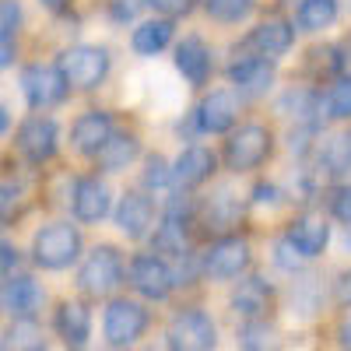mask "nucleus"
<instances>
[{
    "instance_id": "obj_1",
    "label": "nucleus",
    "mask_w": 351,
    "mask_h": 351,
    "mask_svg": "<svg viewBox=\"0 0 351 351\" xmlns=\"http://www.w3.org/2000/svg\"><path fill=\"white\" fill-rule=\"evenodd\" d=\"M77 253H81V236H77V228L67 225V221H53V225L39 228L36 239H32V256L46 271L71 267V263L77 260Z\"/></svg>"
},
{
    "instance_id": "obj_2",
    "label": "nucleus",
    "mask_w": 351,
    "mask_h": 351,
    "mask_svg": "<svg viewBox=\"0 0 351 351\" xmlns=\"http://www.w3.org/2000/svg\"><path fill=\"white\" fill-rule=\"evenodd\" d=\"M165 341H169V351H215L218 327L204 309H183L169 319Z\"/></svg>"
},
{
    "instance_id": "obj_3",
    "label": "nucleus",
    "mask_w": 351,
    "mask_h": 351,
    "mask_svg": "<svg viewBox=\"0 0 351 351\" xmlns=\"http://www.w3.org/2000/svg\"><path fill=\"white\" fill-rule=\"evenodd\" d=\"M148 309L134 299H112L106 306V316H102V334L112 348H127L134 341H141V334L148 330Z\"/></svg>"
},
{
    "instance_id": "obj_4",
    "label": "nucleus",
    "mask_w": 351,
    "mask_h": 351,
    "mask_svg": "<svg viewBox=\"0 0 351 351\" xmlns=\"http://www.w3.org/2000/svg\"><path fill=\"white\" fill-rule=\"evenodd\" d=\"M77 285L88 295H109L123 285V260L112 246H99L88 253V260L81 263L77 271Z\"/></svg>"
},
{
    "instance_id": "obj_5",
    "label": "nucleus",
    "mask_w": 351,
    "mask_h": 351,
    "mask_svg": "<svg viewBox=\"0 0 351 351\" xmlns=\"http://www.w3.org/2000/svg\"><path fill=\"white\" fill-rule=\"evenodd\" d=\"M267 152H271V130L260 127V123H246L228 137L225 162H228V169L246 172V169H256L263 158H267Z\"/></svg>"
},
{
    "instance_id": "obj_6",
    "label": "nucleus",
    "mask_w": 351,
    "mask_h": 351,
    "mask_svg": "<svg viewBox=\"0 0 351 351\" xmlns=\"http://www.w3.org/2000/svg\"><path fill=\"white\" fill-rule=\"evenodd\" d=\"M60 71L74 88H95L109 74V53L102 46H74L60 56Z\"/></svg>"
},
{
    "instance_id": "obj_7",
    "label": "nucleus",
    "mask_w": 351,
    "mask_h": 351,
    "mask_svg": "<svg viewBox=\"0 0 351 351\" xmlns=\"http://www.w3.org/2000/svg\"><path fill=\"white\" fill-rule=\"evenodd\" d=\"M130 285H134L137 295L152 299V302H162V299H169V291L176 285V274L162 256L141 253V256L130 260Z\"/></svg>"
},
{
    "instance_id": "obj_8",
    "label": "nucleus",
    "mask_w": 351,
    "mask_h": 351,
    "mask_svg": "<svg viewBox=\"0 0 351 351\" xmlns=\"http://www.w3.org/2000/svg\"><path fill=\"white\" fill-rule=\"evenodd\" d=\"M21 92L28 99V106L32 109H49L56 102H64L67 95V77L64 71H56V67H28L21 74Z\"/></svg>"
},
{
    "instance_id": "obj_9",
    "label": "nucleus",
    "mask_w": 351,
    "mask_h": 351,
    "mask_svg": "<svg viewBox=\"0 0 351 351\" xmlns=\"http://www.w3.org/2000/svg\"><path fill=\"white\" fill-rule=\"evenodd\" d=\"M250 267V246L236 236L218 239L208 253H204V274L215 278V281H232L239 278Z\"/></svg>"
},
{
    "instance_id": "obj_10",
    "label": "nucleus",
    "mask_w": 351,
    "mask_h": 351,
    "mask_svg": "<svg viewBox=\"0 0 351 351\" xmlns=\"http://www.w3.org/2000/svg\"><path fill=\"white\" fill-rule=\"evenodd\" d=\"M18 148H21V155L28 162L43 165L56 152V123L46 120V116H32V120H25L21 130H18Z\"/></svg>"
},
{
    "instance_id": "obj_11",
    "label": "nucleus",
    "mask_w": 351,
    "mask_h": 351,
    "mask_svg": "<svg viewBox=\"0 0 351 351\" xmlns=\"http://www.w3.org/2000/svg\"><path fill=\"white\" fill-rule=\"evenodd\" d=\"M285 239L295 246L306 260H313V256L324 253V246H327V239H330V228H327L324 218L302 215V218H295V221L288 225V236H285Z\"/></svg>"
},
{
    "instance_id": "obj_12",
    "label": "nucleus",
    "mask_w": 351,
    "mask_h": 351,
    "mask_svg": "<svg viewBox=\"0 0 351 351\" xmlns=\"http://www.w3.org/2000/svg\"><path fill=\"white\" fill-rule=\"evenodd\" d=\"M43 306V288L32 281V278H8L4 281V309H8V316H14V319H32L36 316V309Z\"/></svg>"
},
{
    "instance_id": "obj_13",
    "label": "nucleus",
    "mask_w": 351,
    "mask_h": 351,
    "mask_svg": "<svg viewBox=\"0 0 351 351\" xmlns=\"http://www.w3.org/2000/svg\"><path fill=\"white\" fill-rule=\"evenodd\" d=\"M271 309V285L263 278H246L232 291V313L243 319H263Z\"/></svg>"
},
{
    "instance_id": "obj_14",
    "label": "nucleus",
    "mask_w": 351,
    "mask_h": 351,
    "mask_svg": "<svg viewBox=\"0 0 351 351\" xmlns=\"http://www.w3.org/2000/svg\"><path fill=\"white\" fill-rule=\"evenodd\" d=\"M112 137V120L109 112L95 109V112H84L81 120L74 123V148L84 155H99Z\"/></svg>"
},
{
    "instance_id": "obj_15",
    "label": "nucleus",
    "mask_w": 351,
    "mask_h": 351,
    "mask_svg": "<svg viewBox=\"0 0 351 351\" xmlns=\"http://www.w3.org/2000/svg\"><path fill=\"white\" fill-rule=\"evenodd\" d=\"M152 221H155V208H152V200L141 197V193H127L120 200V208H116V225H120V232L127 239H141L144 232L152 228Z\"/></svg>"
},
{
    "instance_id": "obj_16",
    "label": "nucleus",
    "mask_w": 351,
    "mask_h": 351,
    "mask_svg": "<svg viewBox=\"0 0 351 351\" xmlns=\"http://www.w3.org/2000/svg\"><path fill=\"white\" fill-rule=\"evenodd\" d=\"M56 334L67 341V348H84L92 334V313L84 302H64L56 309Z\"/></svg>"
},
{
    "instance_id": "obj_17",
    "label": "nucleus",
    "mask_w": 351,
    "mask_h": 351,
    "mask_svg": "<svg viewBox=\"0 0 351 351\" xmlns=\"http://www.w3.org/2000/svg\"><path fill=\"white\" fill-rule=\"evenodd\" d=\"M236 112H239L236 99H232L228 92H211L197 106V123L208 134H221V130H228L232 123H236Z\"/></svg>"
},
{
    "instance_id": "obj_18",
    "label": "nucleus",
    "mask_w": 351,
    "mask_h": 351,
    "mask_svg": "<svg viewBox=\"0 0 351 351\" xmlns=\"http://www.w3.org/2000/svg\"><path fill=\"white\" fill-rule=\"evenodd\" d=\"M74 215L77 221H102L109 215V190L99 180H81L74 186Z\"/></svg>"
},
{
    "instance_id": "obj_19",
    "label": "nucleus",
    "mask_w": 351,
    "mask_h": 351,
    "mask_svg": "<svg viewBox=\"0 0 351 351\" xmlns=\"http://www.w3.org/2000/svg\"><path fill=\"white\" fill-rule=\"evenodd\" d=\"M211 172H215V155L208 148H186L176 158L172 180L180 186H200L204 180H211Z\"/></svg>"
},
{
    "instance_id": "obj_20",
    "label": "nucleus",
    "mask_w": 351,
    "mask_h": 351,
    "mask_svg": "<svg viewBox=\"0 0 351 351\" xmlns=\"http://www.w3.org/2000/svg\"><path fill=\"white\" fill-rule=\"evenodd\" d=\"M176 67L180 74L190 81V84H204L211 74V56H208V46L200 39H183L176 46Z\"/></svg>"
},
{
    "instance_id": "obj_21",
    "label": "nucleus",
    "mask_w": 351,
    "mask_h": 351,
    "mask_svg": "<svg viewBox=\"0 0 351 351\" xmlns=\"http://www.w3.org/2000/svg\"><path fill=\"white\" fill-rule=\"evenodd\" d=\"M291 39H295L291 25H288V21H278V18L256 25V28H253V36H250V43L260 49V56H281V53H288Z\"/></svg>"
},
{
    "instance_id": "obj_22",
    "label": "nucleus",
    "mask_w": 351,
    "mask_h": 351,
    "mask_svg": "<svg viewBox=\"0 0 351 351\" xmlns=\"http://www.w3.org/2000/svg\"><path fill=\"white\" fill-rule=\"evenodd\" d=\"M228 77L236 81L239 88H246V92H260V88L271 84L274 67H271V60H263V56H246V60L228 67Z\"/></svg>"
},
{
    "instance_id": "obj_23",
    "label": "nucleus",
    "mask_w": 351,
    "mask_h": 351,
    "mask_svg": "<svg viewBox=\"0 0 351 351\" xmlns=\"http://www.w3.org/2000/svg\"><path fill=\"white\" fill-rule=\"evenodd\" d=\"M172 39V21L158 18V21H144L134 28V49L141 56H155L158 49H165Z\"/></svg>"
},
{
    "instance_id": "obj_24",
    "label": "nucleus",
    "mask_w": 351,
    "mask_h": 351,
    "mask_svg": "<svg viewBox=\"0 0 351 351\" xmlns=\"http://www.w3.org/2000/svg\"><path fill=\"white\" fill-rule=\"evenodd\" d=\"M134 158H137V137H130V134H112L109 144L99 152V165L109 169V172L127 169Z\"/></svg>"
},
{
    "instance_id": "obj_25",
    "label": "nucleus",
    "mask_w": 351,
    "mask_h": 351,
    "mask_svg": "<svg viewBox=\"0 0 351 351\" xmlns=\"http://www.w3.org/2000/svg\"><path fill=\"white\" fill-rule=\"evenodd\" d=\"M278 330L263 319H246V327L239 330V351H278Z\"/></svg>"
},
{
    "instance_id": "obj_26",
    "label": "nucleus",
    "mask_w": 351,
    "mask_h": 351,
    "mask_svg": "<svg viewBox=\"0 0 351 351\" xmlns=\"http://www.w3.org/2000/svg\"><path fill=\"white\" fill-rule=\"evenodd\" d=\"M337 18V0H302L299 4V25L306 32H319Z\"/></svg>"
},
{
    "instance_id": "obj_27",
    "label": "nucleus",
    "mask_w": 351,
    "mask_h": 351,
    "mask_svg": "<svg viewBox=\"0 0 351 351\" xmlns=\"http://www.w3.org/2000/svg\"><path fill=\"white\" fill-rule=\"evenodd\" d=\"M324 169L334 172V176L351 169V144H348V137H334V141L324 144Z\"/></svg>"
},
{
    "instance_id": "obj_28",
    "label": "nucleus",
    "mask_w": 351,
    "mask_h": 351,
    "mask_svg": "<svg viewBox=\"0 0 351 351\" xmlns=\"http://www.w3.org/2000/svg\"><path fill=\"white\" fill-rule=\"evenodd\" d=\"M327 116H334V120H348L351 116V77H341L327 92Z\"/></svg>"
},
{
    "instance_id": "obj_29",
    "label": "nucleus",
    "mask_w": 351,
    "mask_h": 351,
    "mask_svg": "<svg viewBox=\"0 0 351 351\" xmlns=\"http://www.w3.org/2000/svg\"><path fill=\"white\" fill-rule=\"evenodd\" d=\"M204 8H208V14L218 18V21H239V18L250 14L253 0H204Z\"/></svg>"
},
{
    "instance_id": "obj_30",
    "label": "nucleus",
    "mask_w": 351,
    "mask_h": 351,
    "mask_svg": "<svg viewBox=\"0 0 351 351\" xmlns=\"http://www.w3.org/2000/svg\"><path fill=\"white\" fill-rule=\"evenodd\" d=\"M169 180H172V172L165 169V162L155 155V158H148V169H144V186H152V190H165L169 186Z\"/></svg>"
},
{
    "instance_id": "obj_31",
    "label": "nucleus",
    "mask_w": 351,
    "mask_h": 351,
    "mask_svg": "<svg viewBox=\"0 0 351 351\" xmlns=\"http://www.w3.org/2000/svg\"><path fill=\"white\" fill-rule=\"evenodd\" d=\"M330 211H334L337 221L351 225V186H337V190H334V197H330Z\"/></svg>"
},
{
    "instance_id": "obj_32",
    "label": "nucleus",
    "mask_w": 351,
    "mask_h": 351,
    "mask_svg": "<svg viewBox=\"0 0 351 351\" xmlns=\"http://www.w3.org/2000/svg\"><path fill=\"white\" fill-rule=\"evenodd\" d=\"M148 4L165 18H180V14H190L197 8V0H148Z\"/></svg>"
},
{
    "instance_id": "obj_33",
    "label": "nucleus",
    "mask_w": 351,
    "mask_h": 351,
    "mask_svg": "<svg viewBox=\"0 0 351 351\" xmlns=\"http://www.w3.org/2000/svg\"><path fill=\"white\" fill-rule=\"evenodd\" d=\"M299 260H306L295 246H291L288 239H281L278 246H274V263H278V267H285V271H295L299 267Z\"/></svg>"
},
{
    "instance_id": "obj_34",
    "label": "nucleus",
    "mask_w": 351,
    "mask_h": 351,
    "mask_svg": "<svg viewBox=\"0 0 351 351\" xmlns=\"http://www.w3.org/2000/svg\"><path fill=\"white\" fill-rule=\"evenodd\" d=\"M208 211H211V221H218V225H232V221L239 218V208H228V193L215 197Z\"/></svg>"
},
{
    "instance_id": "obj_35",
    "label": "nucleus",
    "mask_w": 351,
    "mask_h": 351,
    "mask_svg": "<svg viewBox=\"0 0 351 351\" xmlns=\"http://www.w3.org/2000/svg\"><path fill=\"white\" fill-rule=\"evenodd\" d=\"M18 18H21L18 4H14V0H4V8H0V21H4V36H14Z\"/></svg>"
},
{
    "instance_id": "obj_36",
    "label": "nucleus",
    "mask_w": 351,
    "mask_h": 351,
    "mask_svg": "<svg viewBox=\"0 0 351 351\" xmlns=\"http://www.w3.org/2000/svg\"><path fill=\"white\" fill-rule=\"evenodd\" d=\"M334 299H337L344 309H351V271H344V274L337 278V285H334Z\"/></svg>"
},
{
    "instance_id": "obj_37",
    "label": "nucleus",
    "mask_w": 351,
    "mask_h": 351,
    "mask_svg": "<svg viewBox=\"0 0 351 351\" xmlns=\"http://www.w3.org/2000/svg\"><path fill=\"white\" fill-rule=\"evenodd\" d=\"M0 253H4V278H11V271L18 267V250L11 243H4V246H0Z\"/></svg>"
},
{
    "instance_id": "obj_38",
    "label": "nucleus",
    "mask_w": 351,
    "mask_h": 351,
    "mask_svg": "<svg viewBox=\"0 0 351 351\" xmlns=\"http://www.w3.org/2000/svg\"><path fill=\"white\" fill-rule=\"evenodd\" d=\"M337 341H341V348H344V351H351V316L337 327Z\"/></svg>"
},
{
    "instance_id": "obj_39",
    "label": "nucleus",
    "mask_w": 351,
    "mask_h": 351,
    "mask_svg": "<svg viewBox=\"0 0 351 351\" xmlns=\"http://www.w3.org/2000/svg\"><path fill=\"white\" fill-rule=\"evenodd\" d=\"M274 200H278L274 186H256V204H274Z\"/></svg>"
},
{
    "instance_id": "obj_40",
    "label": "nucleus",
    "mask_w": 351,
    "mask_h": 351,
    "mask_svg": "<svg viewBox=\"0 0 351 351\" xmlns=\"http://www.w3.org/2000/svg\"><path fill=\"white\" fill-rule=\"evenodd\" d=\"M11 60H14V46H11V36H4V56H0V64L11 67Z\"/></svg>"
},
{
    "instance_id": "obj_41",
    "label": "nucleus",
    "mask_w": 351,
    "mask_h": 351,
    "mask_svg": "<svg viewBox=\"0 0 351 351\" xmlns=\"http://www.w3.org/2000/svg\"><path fill=\"white\" fill-rule=\"evenodd\" d=\"M43 4H49V8H64L67 0H43Z\"/></svg>"
},
{
    "instance_id": "obj_42",
    "label": "nucleus",
    "mask_w": 351,
    "mask_h": 351,
    "mask_svg": "<svg viewBox=\"0 0 351 351\" xmlns=\"http://www.w3.org/2000/svg\"><path fill=\"white\" fill-rule=\"evenodd\" d=\"M28 351H46V348H43V344H36V348H28Z\"/></svg>"
},
{
    "instance_id": "obj_43",
    "label": "nucleus",
    "mask_w": 351,
    "mask_h": 351,
    "mask_svg": "<svg viewBox=\"0 0 351 351\" xmlns=\"http://www.w3.org/2000/svg\"><path fill=\"white\" fill-rule=\"evenodd\" d=\"M348 144H351V134H348Z\"/></svg>"
}]
</instances>
